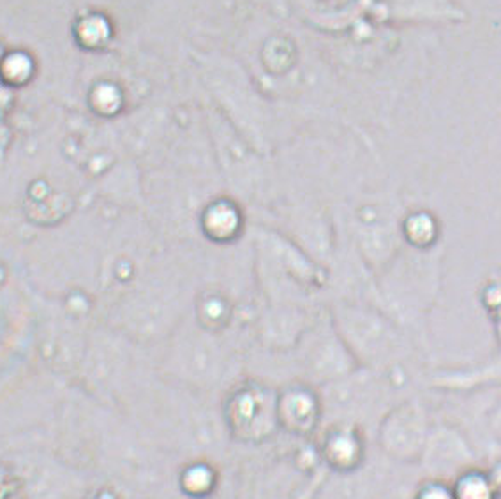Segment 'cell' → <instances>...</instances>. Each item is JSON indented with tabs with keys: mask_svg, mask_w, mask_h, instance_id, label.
<instances>
[{
	"mask_svg": "<svg viewBox=\"0 0 501 499\" xmlns=\"http://www.w3.org/2000/svg\"><path fill=\"white\" fill-rule=\"evenodd\" d=\"M426 499H454V495H450L447 489H430L428 495L424 496Z\"/></svg>",
	"mask_w": 501,
	"mask_h": 499,
	"instance_id": "cell-2",
	"label": "cell"
},
{
	"mask_svg": "<svg viewBox=\"0 0 501 499\" xmlns=\"http://www.w3.org/2000/svg\"><path fill=\"white\" fill-rule=\"evenodd\" d=\"M498 491L491 484L489 477L482 473L464 475L454 491V499H497Z\"/></svg>",
	"mask_w": 501,
	"mask_h": 499,
	"instance_id": "cell-1",
	"label": "cell"
}]
</instances>
